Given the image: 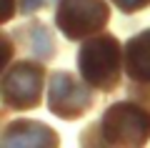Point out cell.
<instances>
[{"label": "cell", "instance_id": "6da1fadb", "mask_svg": "<svg viewBox=\"0 0 150 148\" xmlns=\"http://www.w3.org/2000/svg\"><path fill=\"white\" fill-rule=\"evenodd\" d=\"M78 68L85 83L100 90H112L120 80V43L112 35H95L83 43Z\"/></svg>", "mask_w": 150, "mask_h": 148}, {"label": "cell", "instance_id": "7a4b0ae2", "mask_svg": "<svg viewBox=\"0 0 150 148\" xmlns=\"http://www.w3.org/2000/svg\"><path fill=\"white\" fill-rule=\"evenodd\" d=\"M100 136L110 146H140L150 138V111L135 103H115L100 121Z\"/></svg>", "mask_w": 150, "mask_h": 148}, {"label": "cell", "instance_id": "3957f363", "mask_svg": "<svg viewBox=\"0 0 150 148\" xmlns=\"http://www.w3.org/2000/svg\"><path fill=\"white\" fill-rule=\"evenodd\" d=\"M110 18V10L103 0H60L55 10V23L65 38L80 40L98 33Z\"/></svg>", "mask_w": 150, "mask_h": 148}, {"label": "cell", "instance_id": "277c9868", "mask_svg": "<svg viewBox=\"0 0 150 148\" xmlns=\"http://www.w3.org/2000/svg\"><path fill=\"white\" fill-rule=\"evenodd\" d=\"M43 93V65L35 63H15L3 75V101L5 106L28 111L40 103Z\"/></svg>", "mask_w": 150, "mask_h": 148}, {"label": "cell", "instance_id": "5b68a950", "mask_svg": "<svg viewBox=\"0 0 150 148\" xmlns=\"http://www.w3.org/2000/svg\"><path fill=\"white\" fill-rule=\"evenodd\" d=\"M90 85V83H88ZM88 85H83L80 80L75 78L68 70H60L53 73L50 78V90H48V106L55 116L65 118V121H73V118L83 116V113L90 108L93 95L88 90Z\"/></svg>", "mask_w": 150, "mask_h": 148}, {"label": "cell", "instance_id": "8992f818", "mask_svg": "<svg viewBox=\"0 0 150 148\" xmlns=\"http://www.w3.org/2000/svg\"><path fill=\"white\" fill-rule=\"evenodd\" d=\"M60 138L45 123L35 121H15L3 133V146H58Z\"/></svg>", "mask_w": 150, "mask_h": 148}, {"label": "cell", "instance_id": "52a82bcc", "mask_svg": "<svg viewBox=\"0 0 150 148\" xmlns=\"http://www.w3.org/2000/svg\"><path fill=\"white\" fill-rule=\"evenodd\" d=\"M125 68L130 78L140 83H150V30L133 35L125 48Z\"/></svg>", "mask_w": 150, "mask_h": 148}, {"label": "cell", "instance_id": "ba28073f", "mask_svg": "<svg viewBox=\"0 0 150 148\" xmlns=\"http://www.w3.org/2000/svg\"><path fill=\"white\" fill-rule=\"evenodd\" d=\"M30 48H33V53L40 55L43 60L55 53V40H53V35H50V30L45 25H33L30 28Z\"/></svg>", "mask_w": 150, "mask_h": 148}, {"label": "cell", "instance_id": "9c48e42d", "mask_svg": "<svg viewBox=\"0 0 150 148\" xmlns=\"http://www.w3.org/2000/svg\"><path fill=\"white\" fill-rule=\"evenodd\" d=\"M112 3L123 13H135V10H143L145 5H150V0H112Z\"/></svg>", "mask_w": 150, "mask_h": 148}, {"label": "cell", "instance_id": "30bf717a", "mask_svg": "<svg viewBox=\"0 0 150 148\" xmlns=\"http://www.w3.org/2000/svg\"><path fill=\"white\" fill-rule=\"evenodd\" d=\"M43 3H45V0H23V13H33V10H38Z\"/></svg>", "mask_w": 150, "mask_h": 148}]
</instances>
